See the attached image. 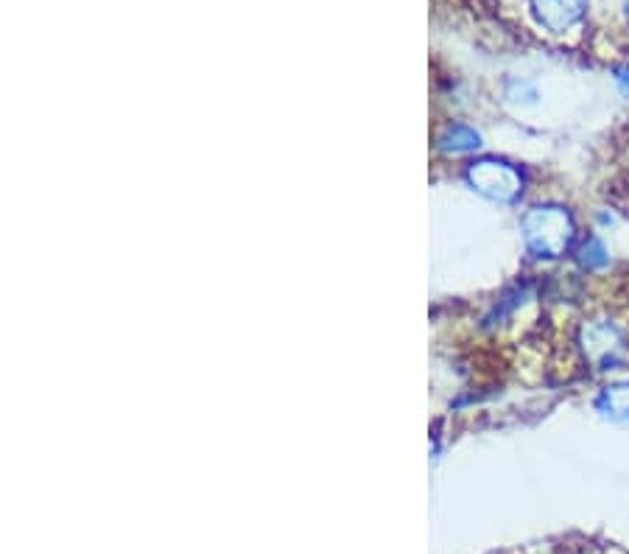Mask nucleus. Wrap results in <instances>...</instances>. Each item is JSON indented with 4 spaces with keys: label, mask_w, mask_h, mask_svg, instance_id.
I'll use <instances>...</instances> for the list:
<instances>
[{
    "label": "nucleus",
    "mask_w": 629,
    "mask_h": 554,
    "mask_svg": "<svg viewBox=\"0 0 629 554\" xmlns=\"http://www.w3.org/2000/svg\"><path fill=\"white\" fill-rule=\"evenodd\" d=\"M528 7L543 29L563 34L585 18L588 0H528Z\"/></svg>",
    "instance_id": "4"
},
{
    "label": "nucleus",
    "mask_w": 629,
    "mask_h": 554,
    "mask_svg": "<svg viewBox=\"0 0 629 554\" xmlns=\"http://www.w3.org/2000/svg\"><path fill=\"white\" fill-rule=\"evenodd\" d=\"M526 250L535 258H563L576 239L574 216L559 205H537L521 221Z\"/></svg>",
    "instance_id": "1"
},
{
    "label": "nucleus",
    "mask_w": 629,
    "mask_h": 554,
    "mask_svg": "<svg viewBox=\"0 0 629 554\" xmlns=\"http://www.w3.org/2000/svg\"><path fill=\"white\" fill-rule=\"evenodd\" d=\"M440 144L445 151H453V155H459V151L479 149L481 137H479V132H473L470 126L453 124V126H448L445 135L440 137Z\"/></svg>",
    "instance_id": "6"
},
{
    "label": "nucleus",
    "mask_w": 629,
    "mask_h": 554,
    "mask_svg": "<svg viewBox=\"0 0 629 554\" xmlns=\"http://www.w3.org/2000/svg\"><path fill=\"white\" fill-rule=\"evenodd\" d=\"M596 409L610 420H629V384H612L601 389L596 398Z\"/></svg>",
    "instance_id": "5"
},
{
    "label": "nucleus",
    "mask_w": 629,
    "mask_h": 554,
    "mask_svg": "<svg viewBox=\"0 0 629 554\" xmlns=\"http://www.w3.org/2000/svg\"><path fill=\"white\" fill-rule=\"evenodd\" d=\"M627 18H629V0H627Z\"/></svg>",
    "instance_id": "8"
},
{
    "label": "nucleus",
    "mask_w": 629,
    "mask_h": 554,
    "mask_svg": "<svg viewBox=\"0 0 629 554\" xmlns=\"http://www.w3.org/2000/svg\"><path fill=\"white\" fill-rule=\"evenodd\" d=\"M576 261L583 263L585 269H605L610 263V255H607V247L590 236L588 241H583L579 252H576Z\"/></svg>",
    "instance_id": "7"
},
{
    "label": "nucleus",
    "mask_w": 629,
    "mask_h": 554,
    "mask_svg": "<svg viewBox=\"0 0 629 554\" xmlns=\"http://www.w3.org/2000/svg\"><path fill=\"white\" fill-rule=\"evenodd\" d=\"M468 182L473 191L488 197L490 202L512 205L523 194V174L512 163L499 157H484L468 168Z\"/></svg>",
    "instance_id": "2"
},
{
    "label": "nucleus",
    "mask_w": 629,
    "mask_h": 554,
    "mask_svg": "<svg viewBox=\"0 0 629 554\" xmlns=\"http://www.w3.org/2000/svg\"><path fill=\"white\" fill-rule=\"evenodd\" d=\"M585 353L596 369H618L627 356V336L612 322H594L585 328Z\"/></svg>",
    "instance_id": "3"
}]
</instances>
